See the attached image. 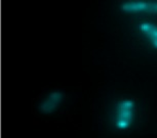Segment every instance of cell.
I'll return each instance as SVG.
<instances>
[{
  "mask_svg": "<svg viewBox=\"0 0 157 138\" xmlns=\"http://www.w3.org/2000/svg\"><path fill=\"white\" fill-rule=\"evenodd\" d=\"M116 126L118 129L128 128L134 120L135 101L132 99H122L117 104Z\"/></svg>",
  "mask_w": 157,
  "mask_h": 138,
  "instance_id": "cell-1",
  "label": "cell"
},
{
  "mask_svg": "<svg viewBox=\"0 0 157 138\" xmlns=\"http://www.w3.org/2000/svg\"><path fill=\"white\" fill-rule=\"evenodd\" d=\"M120 10L125 13H146L149 14H157V2L125 1L121 3Z\"/></svg>",
  "mask_w": 157,
  "mask_h": 138,
  "instance_id": "cell-2",
  "label": "cell"
},
{
  "mask_svg": "<svg viewBox=\"0 0 157 138\" xmlns=\"http://www.w3.org/2000/svg\"><path fill=\"white\" fill-rule=\"evenodd\" d=\"M64 99V92L61 90L52 91L38 105V110L41 114H49L58 110Z\"/></svg>",
  "mask_w": 157,
  "mask_h": 138,
  "instance_id": "cell-3",
  "label": "cell"
},
{
  "mask_svg": "<svg viewBox=\"0 0 157 138\" xmlns=\"http://www.w3.org/2000/svg\"><path fill=\"white\" fill-rule=\"evenodd\" d=\"M140 30L149 38L152 45L155 48H157V26H155L152 23L144 22L140 24Z\"/></svg>",
  "mask_w": 157,
  "mask_h": 138,
  "instance_id": "cell-4",
  "label": "cell"
}]
</instances>
